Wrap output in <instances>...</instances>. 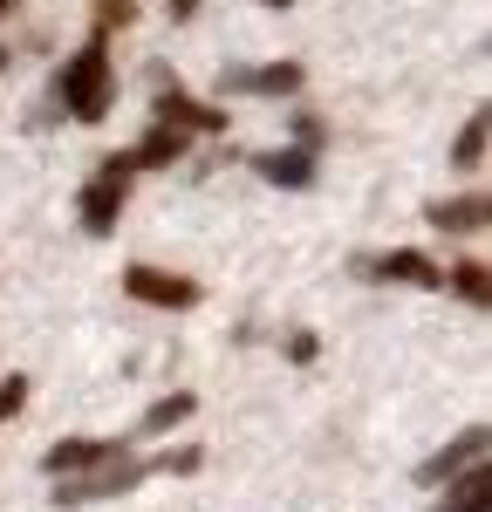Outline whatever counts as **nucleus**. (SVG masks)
<instances>
[{"mask_svg":"<svg viewBox=\"0 0 492 512\" xmlns=\"http://www.w3.org/2000/svg\"><path fill=\"white\" fill-rule=\"evenodd\" d=\"M123 294L144 301V308H192L199 301V280L164 274V267H123Z\"/></svg>","mask_w":492,"mask_h":512,"instance_id":"obj_3","label":"nucleus"},{"mask_svg":"<svg viewBox=\"0 0 492 512\" xmlns=\"http://www.w3.org/2000/svg\"><path fill=\"white\" fill-rule=\"evenodd\" d=\"M130 14H137V7H130V0H96V28H103V35H110V28H130Z\"/></svg>","mask_w":492,"mask_h":512,"instance_id":"obj_17","label":"nucleus"},{"mask_svg":"<svg viewBox=\"0 0 492 512\" xmlns=\"http://www.w3.org/2000/svg\"><path fill=\"white\" fill-rule=\"evenodd\" d=\"M431 512H492V478H486V465H472V472L458 478V485H451Z\"/></svg>","mask_w":492,"mask_h":512,"instance_id":"obj_13","label":"nucleus"},{"mask_svg":"<svg viewBox=\"0 0 492 512\" xmlns=\"http://www.w3.org/2000/svg\"><path fill=\"white\" fill-rule=\"evenodd\" d=\"M151 123H178V130H226V117H219V110L192 103V96H185V89H171V82H164L158 103H151Z\"/></svg>","mask_w":492,"mask_h":512,"instance_id":"obj_8","label":"nucleus"},{"mask_svg":"<svg viewBox=\"0 0 492 512\" xmlns=\"http://www.w3.org/2000/svg\"><path fill=\"white\" fill-rule=\"evenodd\" d=\"M21 403H28V376H7V383H0V417H14Z\"/></svg>","mask_w":492,"mask_h":512,"instance_id":"obj_18","label":"nucleus"},{"mask_svg":"<svg viewBox=\"0 0 492 512\" xmlns=\"http://www.w3.org/2000/svg\"><path fill=\"white\" fill-rule=\"evenodd\" d=\"M253 171H260L267 185H308V178H315V158H308V144H301V151H260Z\"/></svg>","mask_w":492,"mask_h":512,"instance_id":"obj_12","label":"nucleus"},{"mask_svg":"<svg viewBox=\"0 0 492 512\" xmlns=\"http://www.w3.org/2000/svg\"><path fill=\"white\" fill-rule=\"evenodd\" d=\"M486 219H492L486 192H458V198H438V205H431V226H438V233H479Z\"/></svg>","mask_w":492,"mask_h":512,"instance_id":"obj_9","label":"nucleus"},{"mask_svg":"<svg viewBox=\"0 0 492 512\" xmlns=\"http://www.w3.org/2000/svg\"><path fill=\"white\" fill-rule=\"evenodd\" d=\"M260 7H294V0H260Z\"/></svg>","mask_w":492,"mask_h":512,"instance_id":"obj_21","label":"nucleus"},{"mask_svg":"<svg viewBox=\"0 0 492 512\" xmlns=\"http://www.w3.org/2000/svg\"><path fill=\"white\" fill-rule=\"evenodd\" d=\"M479 158H486V110H479V117H465L458 144H451V164H458V171H479Z\"/></svg>","mask_w":492,"mask_h":512,"instance_id":"obj_15","label":"nucleus"},{"mask_svg":"<svg viewBox=\"0 0 492 512\" xmlns=\"http://www.w3.org/2000/svg\"><path fill=\"white\" fill-rule=\"evenodd\" d=\"M192 7H199V0H171V14H192Z\"/></svg>","mask_w":492,"mask_h":512,"instance_id":"obj_19","label":"nucleus"},{"mask_svg":"<svg viewBox=\"0 0 492 512\" xmlns=\"http://www.w3.org/2000/svg\"><path fill=\"white\" fill-rule=\"evenodd\" d=\"M192 410H199V396H192V390H178V396H158V403L144 410V431H171V424H185Z\"/></svg>","mask_w":492,"mask_h":512,"instance_id":"obj_16","label":"nucleus"},{"mask_svg":"<svg viewBox=\"0 0 492 512\" xmlns=\"http://www.w3.org/2000/svg\"><path fill=\"white\" fill-rule=\"evenodd\" d=\"M0 69H7V48H0Z\"/></svg>","mask_w":492,"mask_h":512,"instance_id":"obj_22","label":"nucleus"},{"mask_svg":"<svg viewBox=\"0 0 492 512\" xmlns=\"http://www.w3.org/2000/svg\"><path fill=\"white\" fill-rule=\"evenodd\" d=\"M110 96H117V76H110V35H96L76 48V62L62 69V110L76 123H103L110 117Z\"/></svg>","mask_w":492,"mask_h":512,"instance_id":"obj_1","label":"nucleus"},{"mask_svg":"<svg viewBox=\"0 0 492 512\" xmlns=\"http://www.w3.org/2000/svg\"><path fill=\"white\" fill-rule=\"evenodd\" d=\"M479 458H486V424H472V431H458V437L445 444V451H438V458H424V465H417V478H424V485H445V478L472 472Z\"/></svg>","mask_w":492,"mask_h":512,"instance_id":"obj_6","label":"nucleus"},{"mask_svg":"<svg viewBox=\"0 0 492 512\" xmlns=\"http://www.w3.org/2000/svg\"><path fill=\"white\" fill-rule=\"evenodd\" d=\"M369 274L390 280V287H445V267H438L431 253H410V246H397V253H376V260H369Z\"/></svg>","mask_w":492,"mask_h":512,"instance_id":"obj_7","label":"nucleus"},{"mask_svg":"<svg viewBox=\"0 0 492 512\" xmlns=\"http://www.w3.org/2000/svg\"><path fill=\"white\" fill-rule=\"evenodd\" d=\"M185 144H192V130H178V123H151V137L130 151V164L144 171V164H178L185 158Z\"/></svg>","mask_w":492,"mask_h":512,"instance_id":"obj_11","label":"nucleus"},{"mask_svg":"<svg viewBox=\"0 0 492 512\" xmlns=\"http://www.w3.org/2000/svg\"><path fill=\"white\" fill-rule=\"evenodd\" d=\"M445 287L458 294V301H472V308H486V301H492V274L479 267V260H465V267H451V274H445Z\"/></svg>","mask_w":492,"mask_h":512,"instance_id":"obj_14","label":"nucleus"},{"mask_svg":"<svg viewBox=\"0 0 492 512\" xmlns=\"http://www.w3.org/2000/svg\"><path fill=\"white\" fill-rule=\"evenodd\" d=\"M151 472V465H137V458H110V465H96L89 478H69L62 492H55V506H89V499H117V492H130L137 478Z\"/></svg>","mask_w":492,"mask_h":512,"instance_id":"obj_4","label":"nucleus"},{"mask_svg":"<svg viewBox=\"0 0 492 512\" xmlns=\"http://www.w3.org/2000/svg\"><path fill=\"white\" fill-rule=\"evenodd\" d=\"M226 89H246V96H294V89H301V62H274V69H226Z\"/></svg>","mask_w":492,"mask_h":512,"instance_id":"obj_10","label":"nucleus"},{"mask_svg":"<svg viewBox=\"0 0 492 512\" xmlns=\"http://www.w3.org/2000/svg\"><path fill=\"white\" fill-rule=\"evenodd\" d=\"M14 7H21V0H0V14H14Z\"/></svg>","mask_w":492,"mask_h":512,"instance_id":"obj_20","label":"nucleus"},{"mask_svg":"<svg viewBox=\"0 0 492 512\" xmlns=\"http://www.w3.org/2000/svg\"><path fill=\"white\" fill-rule=\"evenodd\" d=\"M110 458H123V444H110V437H62V444H48L41 472L69 478V472H96V465H110Z\"/></svg>","mask_w":492,"mask_h":512,"instance_id":"obj_5","label":"nucleus"},{"mask_svg":"<svg viewBox=\"0 0 492 512\" xmlns=\"http://www.w3.org/2000/svg\"><path fill=\"white\" fill-rule=\"evenodd\" d=\"M130 151H110V158L96 164V178L82 185V226L89 233H110L117 226V212H123V192H130Z\"/></svg>","mask_w":492,"mask_h":512,"instance_id":"obj_2","label":"nucleus"}]
</instances>
